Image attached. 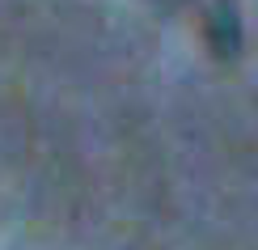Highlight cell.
<instances>
[{
    "mask_svg": "<svg viewBox=\"0 0 258 250\" xmlns=\"http://www.w3.org/2000/svg\"><path fill=\"white\" fill-rule=\"evenodd\" d=\"M208 42H212V51L220 60H233L241 51V17L233 9V0H220L208 13Z\"/></svg>",
    "mask_w": 258,
    "mask_h": 250,
    "instance_id": "6da1fadb",
    "label": "cell"
}]
</instances>
